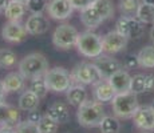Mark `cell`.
<instances>
[{
	"mask_svg": "<svg viewBox=\"0 0 154 133\" xmlns=\"http://www.w3.org/2000/svg\"><path fill=\"white\" fill-rule=\"evenodd\" d=\"M114 16V4L111 0H93L81 11V22L88 31L98 28L103 22Z\"/></svg>",
	"mask_w": 154,
	"mask_h": 133,
	"instance_id": "6da1fadb",
	"label": "cell"
},
{
	"mask_svg": "<svg viewBox=\"0 0 154 133\" xmlns=\"http://www.w3.org/2000/svg\"><path fill=\"white\" fill-rule=\"evenodd\" d=\"M106 116L103 103L98 100H86L83 104L78 106L76 111V119L79 125L85 128H97L99 126L102 119Z\"/></svg>",
	"mask_w": 154,
	"mask_h": 133,
	"instance_id": "7a4b0ae2",
	"label": "cell"
},
{
	"mask_svg": "<svg viewBox=\"0 0 154 133\" xmlns=\"http://www.w3.org/2000/svg\"><path fill=\"white\" fill-rule=\"evenodd\" d=\"M50 69L48 60L46 56L39 52H34L27 55L22 61L19 63V72L24 79H34L44 76V73Z\"/></svg>",
	"mask_w": 154,
	"mask_h": 133,
	"instance_id": "3957f363",
	"label": "cell"
},
{
	"mask_svg": "<svg viewBox=\"0 0 154 133\" xmlns=\"http://www.w3.org/2000/svg\"><path fill=\"white\" fill-rule=\"evenodd\" d=\"M138 94L127 91L123 93H117L111 100V108L114 114L118 119H131L134 112L140 106L138 104Z\"/></svg>",
	"mask_w": 154,
	"mask_h": 133,
	"instance_id": "277c9868",
	"label": "cell"
},
{
	"mask_svg": "<svg viewBox=\"0 0 154 133\" xmlns=\"http://www.w3.org/2000/svg\"><path fill=\"white\" fill-rule=\"evenodd\" d=\"M78 52L88 59H95L103 53L102 36L93 31H86L79 33L75 44Z\"/></svg>",
	"mask_w": 154,
	"mask_h": 133,
	"instance_id": "5b68a950",
	"label": "cell"
},
{
	"mask_svg": "<svg viewBox=\"0 0 154 133\" xmlns=\"http://www.w3.org/2000/svg\"><path fill=\"white\" fill-rule=\"evenodd\" d=\"M44 80L48 91L55 93H63L67 92V89L72 85V79H71V73L66 68L63 67H54L50 68L46 73H44Z\"/></svg>",
	"mask_w": 154,
	"mask_h": 133,
	"instance_id": "8992f818",
	"label": "cell"
},
{
	"mask_svg": "<svg viewBox=\"0 0 154 133\" xmlns=\"http://www.w3.org/2000/svg\"><path fill=\"white\" fill-rule=\"evenodd\" d=\"M71 79L74 82H79L83 85H95L105 80L95 63H87V61H82L72 68Z\"/></svg>",
	"mask_w": 154,
	"mask_h": 133,
	"instance_id": "52a82bcc",
	"label": "cell"
},
{
	"mask_svg": "<svg viewBox=\"0 0 154 133\" xmlns=\"http://www.w3.org/2000/svg\"><path fill=\"white\" fill-rule=\"evenodd\" d=\"M78 36L79 32L75 27L63 23L55 28L54 33H52V44L58 49L66 51V49H70L71 47H75Z\"/></svg>",
	"mask_w": 154,
	"mask_h": 133,
	"instance_id": "ba28073f",
	"label": "cell"
},
{
	"mask_svg": "<svg viewBox=\"0 0 154 133\" xmlns=\"http://www.w3.org/2000/svg\"><path fill=\"white\" fill-rule=\"evenodd\" d=\"M115 29L127 39H140L145 32V24L131 15H122L115 23Z\"/></svg>",
	"mask_w": 154,
	"mask_h": 133,
	"instance_id": "9c48e42d",
	"label": "cell"
},
{
	"mask_svg": "<svg viewBox=\"0 0 154 133\" xmlns=\"http://www.w3.org/2000/svg\"><path fill=\"white\" fill-rule=\"evenodd\" d=\"M27 29H26L24 24H22L20 22H10L4 23L2 28V37L8 43L12 44H19L23 43L27 39Z\"/></svg>",
	"mask_w": 154,
	"mask_h": 133,
	"instance_id": "30bf717a",
	"label": "cell"
},
{
	"mask_svg": "<svg viewBox=\"0 0 154 133\" xmlns=\"http://www.w3.org/2000/svg\"><path fill=\"white\" fill-rule=\"evenodd\" d=\"M127 39L122 33L115 29V31H110L102 36V45H103V52L109 53V55H115V53L122 52L127 45Z\"/></svg>",
	"mask_w": 154,
	"mask_h": 133,
	"instance_id": "8fae6325",
	"label": "cell"
},
{
	"mask_svg": "<svg viewBox=\"0 0 154 133\" xmlns=\"http://www.w3.org/2000/svg\"><path fill=\"white\" fill-rule=\"evenodd\" d=\"M133 121L142 131H154V108L152 105H140L133 114Z\"/></svg>",
	"mask_w": 154,
	"mask_h": 133,
	"instance_id": "7c38bea8",
	"label": "cell"
},
{
	"mask_svg": "<svg viewBox=\"0 0 154 133\" xmlns=\"http://www.w3.org/2000/svg\"><path fill=\"white\" fill-rule=\"evenodd\" d=\"M46 11L54 20H66L71 16L74 8L69 0H50Z\"/></svg>",
	"mask_w": 154,
	"mask_h": 133,
	"instance_id": "4fadbf2b",
	"label": "cell"
},
{
	"mask_svg": "<svg viewBox=\"0 0 154 133\" xmlns=\"http://www.w3.org/2000/svg\"><path fill=\"white\" fill-rule=\"evenodd\" d=\"M95 65L98 67V69L100 71V73H102L103 79L107 80L110 76H112L115 72H118V71L123 69V65L122 63H121L119 60H117V59H114L112 56H107V55H100L98 57H95Z\"/></svg>",
	"mask_w": 154,
	"mask_h": 133,
	"instance_id": "5bb4252c",
	"label": "cell"
},
{
	"mask_svg": "<svg viewBox=\"0 0 154 133\" xmlns=\"http://www.w3.org/2000/svg\"><path fill=\"white\" fill-rule=\"evenodd\" d=\"M28 35H43L50 29V22L43 13H31L28 16L27 22L24 23Z\"/></svg>",
	"mask_w": 154,
	"mask_h": 133,
	"instance_id": "9a60e30c",
	"label": "cell"
},
{
	"mask_svg": "<svg viewBox=\"0 0 154 133\" xmlns=\"http://www.w3.org/2000/svg\"><path fill=\"white\" fill-rule=\"evenodd\" d=\"M19 121V109H16L5 101H0V126H15Z\"/></svg>",
	"mask_w": 154,
	"mask_h": 133,
	"instance_id": "2e32d148",
	"label": "cell"
},
{
	"mask_svg": "<svg viewBox=\"0 0 154 133\" xmlns=\"http://www.w3.org/2000/svg\"><path fill=\"white\" fill-rule=\"evenodd\" d=\"M46 114L50 116L51 119L58 121L59 124H66L70 121V111L69 106L64 104L63 101L56 100L52 104H50L46 109Z\"/></svg>",
	"mask_w": 154,
	"mask_h": 133,
	"instance_id": "e0dca14e",
	"label": "cell"
},
{
	"mask_svg": "<svg viewBox=\"0 0 154 133\" xmlns=\"http://www.w3.org/2000/svg\"><path fill=\"white\" fill-rule=\"evenodd\" d=\"M66 97L67 101L70 105L76 106L78 108L81 104H83L86 100L88 99L87 94V89L83 84H79V82H72V85L67 89L66 92Z\"/></svg>",
	"mask_w": 154,
	"mask_h": 133,
	"instance_id": "ac0fdd59",
	"label": "cell"
},
{
	"mask_svg": "<svg viewBox=\"0 0 154 133\" xmlns=\"http://www.w3.org/2000/svg\"><path fill=\"white\" fill-rule=\"evenodd\" d=\"M2 84L5 93L20 92L26 87V79L20 75V72H11L2 80Z\"/></svg>",
	"mask_w": 154,
	"mask_h": 133,
	"instance_id": "d6986e66",
	"label": "cell"
},
{
	"mask_svg": "<svg viewBox=\"0 0 154 133\" xmlns=\"http://www.w3.org/2000/svg\"><path fill=\"white\" fill-rule=\"evenodd\" d=\"M107 80L117 93H123V92L130 91L131 76L129 75L127 71H123V69L118 71V72H115L112 76H110Z\"/></svg>",
	"mask_w": 154,
	"mask_h": 133,
	"instance_id": "ffe728a7",
	"label": "cell"
},
{
	"mask_svg": "<svg viewBox=\"0 0 154 133\" xmlns=\"http://www.w3.org/2000/svg\"><path fill=\"white\" fill-rule=\"evenodd\" d=\"M115 94H117V92H115L114 88L111 87L109 80H102L98 84L94 85V99L98 100L100 103L111 101Z\"/></svg>",
	"mask_w": 154,
	"mask_h": 133,
	"instance_id": "44dd1931",
	"label": "cell"
},
{
	"mask_svg": "<svg viewBox=\"0 0 154 133\" xmlns=\"http://www.w3.org/2000/svg\"><path fill=\"white\" fill-rule=\"evenodd\" d=\"M39 104H40V97L29 89L24 91V92L20 94L19 101H17L19 109L23 111V112L35 111V109L39 108Z\"/></svg>",
	"mask_w": 154,
	"mask_h": 133,
	"instance_id": "7402d4cb",
	"label": "cell"
},
{
	"mask_svg": "<svg viewBox=\"0 0 154 133\" xmlns=\"http://www.w3.org/2000/svg\"><path fill=\"white\" fill-rule=\"evenodd\" d=\"M26 11H27V8H26L24 3L12 1V0H11L4 15L10 22H20V20L23 19V16H24Z\"/></svg>",
	"mask_w": 154,
	"mask_h": 133,
	"instance_id": "603a6c76",
	"label": "cell"
},
{
	"mask_svg": "<svg viewBox=\"0 0 154 133\" xmlns=\"http://www.w3.org/2000/svg\"><path fill=\"white\" fill-rule=\"evenodd\" d=\"M138 65L146 69H154V45H146L138 52Z\"/></svg>",
	"mask_w": 154,
	"mask_h": 133,
	"instance_id": "cb8c5ba5",
	"label": "cell"
},
{
	"mask_svg": "<svg viewBox=\"0 0 154 133\" xmlns=\"http://www.w3.org/2000/svg\"><path fill=\"white\" fill-rule=\"evenodd\" d=\"M135 17L143 24H154V5L146 4V3H140L138 10L135 12Z\"/></svg>",
	"mask_w": 154,
	"mask_h": 133,
	"instance_id": "d4e9b609",
	"label": "cell"
},
{
	"mask_svg": "<svg viewBox=\"0 0 154 133\" xmlns=\"http://www.w3.org/2000/svg\"><path fill=\"white\" fill-rule=\"evenodd\" d=\"M100 133H119L121 123L117 116H107L106 114L99 124Z\"/></svg>",
	"mask_w": 154,
	"mask_h": 133,
	"instance_id": "484cf974",
	"label": "cell"
},
{
	"mask_svg": "<svg viewBox=\"0 0 154 133\" xmlns=\"http://www.w3.org/2000/svg\"><path fill=\"white\" fill-rule=\"evenodd\" d=\"M28 89L32 91L35 94H38L40 99H44V97L47 96V93H48V88H47L46 80H44L43 76L31 79L29 85H28Z\"/></svg>",
	"mask_w": 154,
	"mask_h": 133,
	"instance_id": "4316f807",
	"label": "cell"
},
{
	"mask_svg": "<svg viewBox=\"0 0 154 133\" xmlns=\"http://www.w3.org/2000/svg\"><path fill=\"white\" fill-rule=\"evenodd\" d=\"M17 63L16 53L11 49H0V68L7 69V68H14Z\"/></svg>",
	"mask_w": 154,
	"mask_h": 133,
	"instance_id": "83f0119b",
	"label": "cell"
},
{
	"mask_svg": "<svg viewBox=\"0 0 154 133\" xmlns=\"http://www.w3.org/2000/svg\"><path fill=\"white\" fill-rule=\"evenodd\" d=\"M59 128V123L51 119L47 114H43V117L38 123V129L40 133H56Z\"/></svg>",
	"mask_w": 154,
	"mask_h": 133,
	"instance_id": "f1b7e54d",
	"label": "cell"
},
{
	"mask_svg": "<svg viewBox=\"0 0 154 133\" xmlns=\"http://www.w3.org/2000/svg\"><path fill=\"white\" fill-rule=\"evenodd\" d=\"M145 73H137V75L131 76V84H130V91L135 94L146 93V88H145Z\"/></svg>",
	"mask_w": 154,
	"mask_h": 133,
	"instance_id": "f546056e",
	"label": "cell"
},
{
	"mask_svg": "<svg viewBox=\"0 0 154 133\" xmlns=\"http://www.w3.org/2000/svg\"><path fill=\"white\" fill-rule=\"evenodd\" d=\"M140 3V0H121L119 11L122 12V15H135Z\"/></svg>",
	"mask_w": 154,
	"mask_h": 133,
	"instance_id": "4dcf8cb0",
	"label": "cell"
},
{
	"mask_svg": "<svg viewBox=\"0 0 154 133\" xmlns=\"http://www.w3.org/2000/svg\"><path fill=\"white\" fill-rule=\"evenodd\" d=\"M47 0H27L26 8L31 13H43L47 10Z\"/></svg>",
	"mask_w": 154,
	"mask_h": 133,
	"instance_id": "1f68e13d",
	"label": "cell"
},
{
	"mask_svg": "<svg viewBox=\"0 0 154 133\" xmlns=\"http://www.w3.org/2000/svg\"><path fill=\"white\" fill-rule=\"evenodd\" d=\"M15 133H40L38 129V124H34L31 121H19L16 125L14 126Z\"/></svg>",
	"mask_w": 154,
	"mask_h": 133,
	"instance_id": "d6a6232c",
	"label": "cell"
},
{
	"mask_svg": "<svg viewBox=\"0 0 154 133\" xmlns=\"http://www.w3.org/2000/svg\"><path fill=\"white\" fill-rule=\"evenodd\" d=\"M122 65L125 69H133V68L135 67H140L138 65V59H137V55H131V53H129V55L125 56V59H123V63Z\"/></svg>",
	"mask_w": 154,
	"mask_h": 133,
	"instance_id": "836d02e7",
	"label": "cell"
},
{
	"mask_svg": "<svg viewBox=\"0 0 154 133\" xmlns=\"http://www.w3.org/2000/svg\"><path fill=\"white\" fill-rule=\"evenodd\" d=\"M69 1L71 3V5H72L74 10L82 11V10H85L93 0H69Z\"/></svg>",
	"mask_w": 154,
	"mask_h": 133,
	"instance_id": "e575fe53",
	"label": "cell"
},
{
	"mask_svg": "<svg viewBox=\"0 0 154 133\" xmlns=\"http://www.w3.org/2000/svg\"><path fill=\"white\" fill-rule=\"evenodd\" d=\"M145 88H146V93L149 92H153L154 91V75L152 73H147V75H145Z\"/></svg>",
	"mask_w": 154,
	"mask_h": 133,
	"instance_id": "d590c367",
	"label": "cell"
},
{
	"mask_svg": "<svg viewBox=\"0 0 154 133\" xmlns=\"http://www.w3.org/2000/svg\"><path fill=\"white\" fill-rule=\"evenodd\" d=\"M43 117V114H40L39 112H38V109H35V111H31L28 113V117H27V120L28 121H31V123H34V124H38L40 121V119Z\"/></svg>",
	"mask_w": 154,
	"mask_h": 133,
	"instance_id": "8d00e7d4",
	"label": "cell"
},
{
	"mask_svg": "<svg viewBox=\"0 0 154 133\" xmlns=\"http://www.w3.org/2000/svg\"><path fill=\"white\" fill-rule=\"evenodd\" d=\"M11 0H0V13H4Z\"/></svg>",
	"mask_w": 154,
	"mask_h": 133,
	"instance_id": "74e56055",
	"label": "cell"
},
{
	"mask_svg": "<svg viewBox=\"0 0 154 133\" xmlns=\"http://www.w3.org/2000/svg\"><path fill=\"white\" fill-rule=\"evenodd\" d=\"M0 133H15L14 126H0Z\"/></svg>",
	"mask_w": 154,
	"mask_h": 133,
	"instance_id": "f35d334b",
	"label": "cell"
},
{
	"mask_svg": "<svg viewBox=\"0 0 154 133\" xmlns=\"http://www.w3.org/2000/svg\"><path fill=\"white\" fill-rule=\"evenodd\" d=\"M4 88H3V84H2V81H0V101H3V99H4Z\"/></svg>",
	"mask_w": 154,
	"mask_h": 133,
	"instance_id": "ab89813d",
	"label": "cell"
},
{
	"mask_svg": "<svg viewBox=\"0 0 154 133\" xmlns=\"http://www.w3.org/2000/svg\"><path fill=\"white\" fill-rule=\"evenodd\" d=\"M150 39H152V41L154 43V27L150 29Z\"/></svg>",
	"mask_w": 154,
	"mask_h": 133,
	"instance_id": "60d3db41",
	"label": "cell"
},
{
	"mask_svg": "<svg viewBox=\"0 0 154 133\" xmlns=\"http://www.w3.org/2000/svg\"><path fill=\"white\" fill-rule=\"evenodd\" d=\"M143 3H146V4H152V5H154V0H142Z\"/></svg>",
	"mask_w": 154,
	"mask_h": 133,
	"instance_id": "b9f144b4",
	"label": "cell"
},
{
	"mask_svg": "<svg viewBox=\"0 0 154 133\" xmlns=\"http://www.w3.org/2000/svg\"><path fill=\"white\" fill-rule=\"evenodd\" d=\"M12 1H19V3H24V4H26V1H27V0H12Z\"/></svg>",
	"mask_w": 154,
	"mask_h": 133,
	"instance_id": "7bdbcfd3",
	"label": "cell"
},
{
	"mask_svg": "<svg viewBox=\"0 0 154 133\" xmlns=\"http://www.w3.org/2000/svg\"><path fill=\"white\" fill-rule=\"evenodd\" d=\"M152 106H153V108H154V101H153V104H152Z\"/></svg>",
	"mask_w": 154,
	"mask_h": 133,
	"instance_id": "ee69618b",
	"label": "cell"
}]
</instances>
